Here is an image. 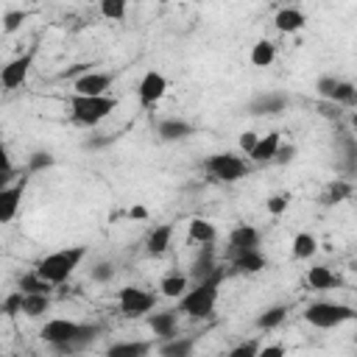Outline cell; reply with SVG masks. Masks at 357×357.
<instances>
[{"label": "cell", "mask_w": 357, "mask_h": 357, "mask_svg": "<svg viewBox=\"0 0 357 357\" xmlns=\"http://www.w3.org/2000/svg\"><path fill=\"white\" fill-rule=\"evenodd\" d=\"M50 310V298L47 296H25L22 293V315L28 318H39Z\"/></svg>", "instance_id": "4dcf8cb0"}, {"label": "cell", "mask_w": 357, "mask_h": 357, "mask_svg": "<svg viewBox=\"0 0 357 357\" xmlns=\"http://www.w3.org/2000/svg\"><path fill=\"white\" fill-rule=\"evenodd\" d=\"M276 59V45L271 39H259L254 47H251V64L254 67H271Z\"/></svg>", "instance_id": "484cf974"}, {"label": "cell", "mask_w": 357, "mask_h": 357, "mask_svg": "<svg viewBox=\"0 0 357 357\" xmlns=\"http://www.w3.org/2000/svg\"><path fill=\"white\" fill-rule=\"evenodd\" d=\"M220 284H223V268L215 271L209 279H201L192 287H187V293L178 298V312L190 318H209L215 312Z\"/></svg>", "instance_id": "7a4b0ae2"}, {"label": "cell", "mask_w": 357, "mask_h": 357, "mask_svg": "<svg viewBox=\"0 0 357 357\" xmlns=\"http://www.w3.org/2000/svg\"><path fill=\"white\" fill-rule=\"evenodd\" d=\"M156 134L162 142H178V139H187L192 134V126L181 117H165V120H159Z\"/></svg>", "instance_id": "2e32d148"}, {"label": "cell", "mask_w": 357, "mask_h": 357, "mask_svg": "<svg viewBox=\"0 0 357 357\" xmlns=\"http://www.w3.org/2000/svg\"><path fill=\"white\" fill-rule=\"evenodd\" d=\"M6 357H14V354H6Z\"/></svg>", "instance_id": "bcb514c9"}, {"label": "cell", "mask_w": 357, "mask_h": 357, "mask_svg": "<svg viewBox=\"0 0 357 357\" xmlns=\"http://www.w3.org/2000/svg\"><path fill=\"white\" fill-rule=\"evenodd\" d=\"M165 92H167V78H165L162 73H156V70H148V73L142 75L139 86H137L139 103H142L145 109L156 106V103H159V100L165 98Z\"/></svg>", "instance_id": "8fae6325"}, {"label": "cell", "mask_w": 357, "mask_h": 357, "mask_svg": "<svg viewBox=\"0 0 357 357\" xmlns=\"http://www.w3.org/2000/svg\"><path fill=\"white\" fill-rule=\"evenodd\" d=\"M89 276H92V282L106 284V282H112V279H114V265H112V262H98V265H92Z\"/></svg>", "instance_id": "d590c367"}, {"label": "cell", "mask_w": 357, "mask_h": 357, "mask_svg": "<svg viewBox=\"0 0 357 357\" xmlns=\"http://www.w3.org/2000/svg\"><path fill=\"white\" fill-rule=\"evenodd\" d=\"M279 145H282V137H279V131H268L265 137H259V139H257V145H254V151L248 153V159H251V162H257V165L273 162V156H276Z\"/></svg>", "instance_id": "e0dca14e"}, {"label": "cell", "mask_w": 357, "mask_h": 357, "mask_svg": "<svg viewBox=\"0 0 357 357\" xmlns=\"http://www.w3.org/2000/svg\"><path fill=\"white\" fill-rule=\"evenodd\" d=\"M307 282L312 284V290H329V287H337L340 284V279L329 268H324V265H312L307 271Z\"/></svg>", "instance_id": "d4e9b609"}, {"label": "cell", "mask_w": 357, "mask_h": 357, "mask_svg": "<svg viewBox=\"0 0 357 357\" xmlns=\"http://www.w3.org/2000/svg\"><path fill=\"white\" fill-rule=\"evenodd\" d=\"M128 215H131V218H145L148 212H145V206H134V209H131Z\"/></svg>", "instance_id": "f6af8a7d"}, {"label": "cell", "mask_w": 357, "mask_h": 357, "mask_svg": "<svg viewBox=\"0 0 357 357\" xmlns=\"http://www.w3.org/2000/svg\"><path fill=\"white\" fill-rule=\"evenodd\" d=\"M151 349V340H117L106 349V357H148Z\"/></svg>", "instance_id": "d6986e66"}, {"label": "cell", "mask_w": 357, "mask_h": 357, "mask_svg": "<svg viewBox=\"0 0 357 357\" xmlns=\"http://www.w3.org/2000/svg\"><path fill=\"white\" fill-rule=\"evenodd\" d=\"M56 165V156L50 153V151H36V153H31V159H28V170L31 173H42V170H47V167H53Z\"/></svg>", "instance_id": "836d02e7"}, {"label": "cell", "mask_w": 357, "mask_h": 357, "mask_svg": "<svg viewBox=\"0 0 357 357\" xmlns=\"http://www.w3.org/2000/svg\"><path fill=\"white\" fill-rule=\"evenodd\" d=\"M245 251H259V231L254 226H237L229 234V257L245 254Z\"/></svg>", "instance_id": "4fadbf2b"}, {"label": "cell", "mask_w": 357, "mask_h": 357, "mask_svg": "<svg viewBox=\"0 0 357 357\" xmlns=\"http://www.w3.org/2000/svg\"><path fill=\"white\" fill-rule=\"evenodd\" d=\"M284 318H287V307H284V304H276V307H268V310L259 312L257 326H259V329H276Z\"/></svg>", "instance_id": "f546056e"}, {"label": "cell", "mask_w": 357, "mask_h": 357, "mask_svg": "<svg viewBox=\"0 0 357 357\" xmlns=\"http://www.w3.org/2000/svg\"><path fill=\"white\" fill-rule=\"evenodd\" d=\"M304 22H307V17H304V11H298V8H282V11H276V17H273V25H276V31H282V33H296V31H301L304 28Z\"/></svg>", "instance_id": "44dd1931"}, {"label": "cell", "mask_w": 357, "mask_h": 357, "mask_svg": "<svg viewBox=\"0 0 357 357\" xmlns=\"http://www.w3.org/2000/svg\"><path fill=\"white\" fill-rule=\"evenodd\" d=\"M22 195H25V178L22 181H14L6 190H0V223H11L17 218L20 204H22Z\"/></svg>", "instance_id": "5bb4252c"}, {"label": "cell", "mask_w": 357, "mask_h": 357, "mask_svg": "<svg viewBox=\"0 0 357 357\" xmlns=\"http://www.w3.org/2000/svg\"><path fill=\"white\" fill-rule=\"evenodd\" d=\"M84 257H86V248L84 245H70V248H61V251H53V254L42 257L33 271L47 284H61V282H67L73 276V271L81 265Z\"/></svg>", "instance_id": "3957f363"}, {"label": "cell", "mask_w": 357, "mask_h": 357, "mask_svg": "<svg viewBox=\"0 0 357 357\" xmlns=\"http://www.w3.org/2000/svg\"><path fill=\"white\" fill-rule=\"evenodd\" d=\"M315 92H318L324 100H329V103L354 106V100H357L354 84L346 81V78H335V75H321V78L315 81Z\"/></svg>", "instance_id": "ba28073f"}, {"label": "cell", "mask_w": 357, "mask_h": 357, "mask_svg": "<svg viewBox=\"0 0 357 357\" xmlns=\"http://www.w3.org/2000/svg\"><path fill=\"white\" fill-rule=\"evenodd\" d=\"M287 109V95L284 92H259L248 103V114L262 117V114H282Z\"/></svg>", "instance_id": "7c38bea8"}, {"label": "cell", "mask_w": 357, "mask_h": 357, "mask_svg": "<svg viewBox=\"0 0 357 357\" xmlns=\"http://www.w3.org/2000/svg\"><path fill=\"white\" fill-rule=\"evenodd\" d=\"M159 290H162V296H167V298H181V296L187 293V276H184V273H167V276L162 279Z\"/></svg>", "instance_id": "f1b7e54d"}, {"label": "cell", "mask_w": 357, "mask_h": 357, "mask_svg": "<svg viewBox=\"0 0 357 357\" xmlns=\"http://www.w3.org/2000/svg\"><path fill=\"white\" fill-rule=\"evenodd\" d=\"M114 109H117V98H114V95H98V98L73 95V98H70L73 120L81 123V126H98V123L106 120Z\"/></svg>", "instance_id": "277c9868"}, {"label": "cell", "mask_w": 357, "mask_h": 357, "mask_svg": "<svg viewBox=\"0 0 357 357\" xmlns=\"http://www.w3.org/2000/svg\"><path fill=\"white\" fill-rule=\"evenodd\" d=\"M3 312H6V315H20V312H22V293H20V290H14V293L3 301Z\"/></svg>", "instance_id": "74e56055"}, {"label": "cell", "mask_w": 357, "mask_h": 357, "mask_svg": "<svg viewBox=\"0 0 357 357\" xmlns=\"http://www.w3.org/2000/svg\"><path fill=\"white\" fill-rule=\"evenodd\" d=\"M215 271H220V265L215 262V248H212V245H201V254L192 259L190 276H192L195 282H201V279H209Z\"/></svg>", "instance_id": "ac0fdd59"}, {"label": "cell", "mask_w": 357, "mask_h": 357, "mask_svg": "<svg viewBox=\"0 0 357 357\" xmlns=\"http://www.w3.org/2000/svg\"><path fill=\"white\" fill-rule=\"evenodd\" d=\"M349 195H351V184L343 181V178H335V181L329 184L326 195H324V204H340V201H346Z\"/></svg>", "instance_id": "1f68e13d"}, {"label": "cell", "mask_w": 357, "mask_h": 357, "mask_svg": "<svg viewBox=\"0 0 357 357\" xmlns=\"http://www.w3.org/2000/svg\"><path fill=\"white\" fill-rule=\"evenodd\" d=\"M50 290H53V284H47L36 271H31L20 279V293H25V296H47Z\"/></svg>", "instance_id": "4316f807"}, {"label": "cell", "mask_w": 357, "mask_h": 357, "mask_svg": "<svg viewBox=\"0 0 357 357\" xmlns=\"http://www.w3.org/2000/svg\"><path fill=\"white\" fill-rule=\"evenodd\" d=\"M0 173H14V165H11V156H8V148L0 142Z\"/></svg>", "instance_id": "7bdbcfd3"}, {"label": "cell", "mask_w": 357, "mask_h": 357, "mask_svg": "<svg viewBox=\"0 0 357 357\" xmlns=\"http://www.w3.org/2000/svg\"><path fill=\"white\" fill-rule=\"evenodd\" d=\"M257 139H259V134H257V131H243V134H240V148H243L245 153H251V151H254V145H257Z\"/></svg>", "instance_id": "ab89813d"}, {"label": "cell", "mask_w": 357, "mask_h": 357, "mask_svg": "<svg viewBox=\"0 0 357 357\" xmlns=\"http://www.w3.org/2000/svg\"><path fill=\"white\" fill-rule=\"evenodd\" d=\"M126 11H128V6H126L123 0H103V3H100V14H103L106 20H114V22L126 20Z\"/></svg>", "instance_id": "d6a6232c"}, {"label": "cell", "mask_w": 357, "mask_h": 357, "mask_svg": "<svg viewBox=\"0 0 357 357\" xmlns=\"http://www.w3.org/2000/svg\"><path fill=\"white\" fill-rule=\"evenodd\" d=\"M114 75L112 73H98V70H89L84 73L81 78H75L73 84V95H84V98H98V95H109V86H112Z\"/></svg>", "instance_id": "30bf717a"}, {"label": "cell", "mask_w": 357, "mask_h": 357, "mask_svg": "<svg viewBox=\"0 0 357 357\" xmlns=\"http://www.w3.org/2000/svg\"><path fill=\"white\" fill-rule=\"evenodd\" d=\"M257 357H284V346H279V343H271V346H259Z\"/></svg>", "instance_id": "60d3db41"}, {"label": "cell", "mask_w": 357, "mask_h": 357, "mask_svg": "<svg viewBox=\"0 0 357 357\" xmlns=\"http://www.w3.org/2000/svg\"><path fill=\"white\" fill-rule=\"evenodd\" d=\"M351 318H354V310L349 304H335V301H315L304 310V321L318 329H335Z\"/></svg>", "instance_id": "5b68a950"}, {"label": "cell", "mask_w": 357, "mask_h": 357, "mask_svg": "<svg viewBox=\"0 0 357 357\" xmlns=\"http://www.w3.org/2000/svg\"><path fill=\"white\" fill-rule=\"evenodd\" d=\"M293 156H296V148H293V145H284V148L279 145V151H276V156H273V162H279V165H284V162H290Z\"/></svg>", "instance_id": "b9f144b4"}, {"label": "cell", "mask_w": 357, "mask_h": 357, "mask_svg": "<svg viewBox=\"0 0 357 357\" xmlns=\"http://www.w3.org/2000/svg\"><path fill=\"white\" fill-rule=\"evenodd\" d=\"M187 237L192 243H198V245H212L218 240V229L204 218H192L190 226H187Z\"/></svg>", "instance_id": "7402d4cb"}, {"label": "cell", "mask_w": 357, "mask_h": 357, "mask_svg": "<svg viewBox=\"0 0 357 357\" xmlns=\"http://www.w3.org/2000/svg\"><path fill=\"white\" fill-rule=\"evenodd\" d=\"M11 184H14V173H0V190H6Z\"/></svg>", "instance_id": "ee69618b"}, {"label": "cell", "mask_w": 357, "mask_h": 357, "mask_svg": "<svg viewBox=\"0 0 357 357\" xmlns=\"http://www.w3.org/2000/svg\"><path fill=\"white\" fill-rule=\"evenodd\" d=\"M206 173L215 178V181H223V184H231V181H240L245 173H248V165L234 156V153H212L206 162H204Z\"/></svg>", "instance_id": "8992f818"}, {"label": "cell", "mask_w": 357, "mask_h": 357, "mask_svg": "<svg viewBox=\"0 0 357 357\" xmlns=\"http://www.w3.org/2000/svg\"><path fill=\"white\" fill-rule=\"evenodd\" d=\"M287 204H290V195H273V198H268V212L271 215H282L287 209Z\"/></svg>", "instance_id": "f35d334b"}, {"label": "cell", "mask_w": 357, "mask_h": 357, "mask_svg": "<svg viewBox=\"0 0 357 357\" xmlns=\"http://www.w3.org/2000/svg\"><path fill=\"white\" fill-rule=\"evenodd\" d=\"M117 304H120V312L126 318H139V315H145V312H151L156 307V296L151 290L128 284V287H123L117 293Z\"/></svg>", "instance_id": "52a82bcc"}, {"label": "cell", "mask_w": 357, "mask_h": 357, "mask_svg": "<svg viewBox=\"0 0 357 357\" xmlns=\"http://www.w3.org/2000/svg\"><path fill=\"white\" fill-rule=\"evenodd\" d=\"M98 332H100V326H95V324H78V321H67V318H50L42 326L39 337L47 346H53L56 351H61V354H75V351L86 349L98 337Z\"/></svg>", "instance_id": "6da1fadb"}, {"label": "cell", "mask_w": 357, "mask_h": 357, "mask_svg": "<svg viewBox=\"0 0 357 357\" xmlns=\"http://www.w3.org/2000/svg\"><path fill=\"white\" fill-rule=\"evenodd\" d=\"M265 265H268V262H265V257H262L259 251H245V254L231 257V268H234L237 273H259Z\"/></svg>", "instance_id": "cb8c5ba5"}, {"label": "cell", "mask_w": 357, "mask_h": 357, "mask_svg": "<svg viewBox=\"0 0 357 357\" xmlns=\"http://www.w3.org/2000/svg\"><path fill=\"white\" fill-rule=\"evenodd\" d=\"M195 349V337H170L159 346V357H192Z\"/></svg>", "instance_id": "603a6c76"}, {"label": "cell", "mask_w": 357, "mask_h": 357, "mask_svg": "<svg viewBox=\"0 0 357 357\" xmlns=\"http://www.w3.org/2000/svg\"><path fill=\"white\" fill-rule=\"evenodd\" d=\"M148 326L151 332L165 343L170 337H176V329H178V310H162V312H153L148 318Z\"/></svg>", "instance_id": "9a60e30c"}, {"label": "cell", "mask_w": 357, "mask_h": 357, "mask_svg": "<svg viewBox=\"0 0 357 357\" xmlns=\"http://www.w3.org/2000/svg\"><path fill=\"white\" fill-rule=\"evenodd\" d=\"M315 251H318V240L310 231H298L293 237V257L296 259H310Z\"/></svg>", "instance_id": "83f0119b"}, {"label": "cell", "mask_w": 357, "mask_h": 357, "mask_svg": "<svg viewBox=\"0 0 357 357\" xmlns=\"http://www.w3.org/2000/svg\"><path fill=\"white\" fill-rule=\"evenodd\" d=\"M170 240H173V223H162V226L151 229V234L145 240V248H148L151 257H162L170 248Z\"/></svg>", "instance_id": "ffe728a7"}, {"label": "cell", "mask_w": 357, "mask_h": 357, "mask_svg": "<svg viewBox=\"0 0 357 357\" xmlns=\"http://www.w3.org/2000/svg\"><path fill=\"white\" fill-rule=\"evenodd\" d=\"M31 64H33V50H28V53H22V56L11 59V61L0 70V86H3L6 92L20 89V86L25 84L28 73H31Z\"/></svg>", "instance_id": "9c48e42d"}, {"label": "cell", "mask_w": 357, "mask_h": 357, "mask_svg": "<svg viewBox=\"0 0 357 357\" xmlns=\"http://www.w3.org/2000/svg\"><path fill=\"white\" fill-rule=\"evenodd\" d=\"M22 22H25V11H22V8H11V11L3 14V31H6V33H14Z\"/></svg>", "instance_id": "e575fe53"}, {"label": "cell", "mask_w": 357, "mask_h": 357, "mask_svg": "<svg viewBox=\"0 0 357 357\" xmlns=\"http://www.w3.org/2000/svg\"><path fill=\"white\" fill-rule=\"evenodd\" d=\"M257 351H259V343H257V340H243V343H237L226 357H257Z\"/></svg>", "instance_id": "8d00e7d4"}]
</instances>
